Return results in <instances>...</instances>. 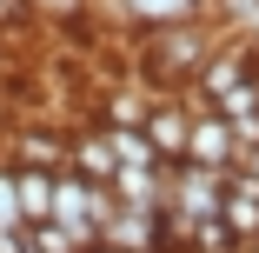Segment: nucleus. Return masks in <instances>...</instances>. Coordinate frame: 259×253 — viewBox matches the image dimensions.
Segmentation results:
<instances>
[{"label": "nucleus", "mask_w": 259, "mask_h": 253, "mask_svg": "<svg viewBox=\"0 0 259 253\" xmlns=\"http://www.w3.org/2000/svg\"><path fill=\"white\" fill-rule=\"evenodd\" d=\"M7 160H27V167H67V133L60 127H20Z\"/></svg>", "instance_id": "nucleus-9"}, {"label": "nucleus", "mask_w": 259, "mask_h": 253, "mask_svg": "<svg viewBox=\"0 0 259 253\" xmlns=\"http://www.w3.org/2000/svg\"><path fill=\"white\" fill-rule=\"evenodd\" d=\"M67 167L107 187V180L120 173V154H113V133L100 127V120H87V127H73V133H67Z\"/></svg>", "instance_id": "nucleus-7"}, {"label": "nucleus", "mask_w": 259, "mask_h": 253, "mask_svg": "<svg viewBox=\"0 0 259 253\" xmlns=\"http://www.w3.org/2000/svg\"><path fill=\"white\" fill-rule=\"evenodd\" d=\"M166 173H173V160H146V167H120L107 187H113V200H120V207L166 213Z\"/></svg>", "instance_id": "nucleus-8"}, {"label": "nucleus", "mask_w": 259, "mask_h": 253, "mask_svg": "<svg viewBox=\"0 0 259 253\" xmlns=\"http://www.w3.org/2000/svg\"><path fill=\"white\" fill-rule=\"evenodd\" d=\"M93 14H107L120 33H146L173 20H213V0H93Z\"/></svg>", "instance_id": "nucleus-3"}, {"label": "nucleus", "mask_w": 259, "mask_h": 253, "mask_svg": "<svg viewBox=\"0 0 259 253\" xmlns=\"http://www.w3.org/2000/svg\"><path fill=\"white\" fill-rule=\"evenodd\" d=\"M0 227H7V233H20V227H27L20 193H14V160H0Z\"/></svg>", "instance_id": "nucleus-13"}, {"label": "nucleus", "mask_w": 259, "mask_h": 253, "mask_svg": "<svg viewBox=\"0 0 259 253\" xmlns=\"http://www.w3.org/2000/svg\"><path fill=\"white\" fill-rule=\"evenodd\" d=\"M20 240H27V253H87L60 220H33V227H20Z\"/></svg>", "instance_id": "nucleus-11"}, {"label": "nucleus", "mask_w": 259, "mask_h": 253, "mask_svg": "<svg viewBox=\"0 0 259 253\" xmlns=\"http://www.w3.org/2000/svg\"><path fill=\"white\" fill-rule=\"evenodd\" d=\"M14 20H27V14H20V0H0V27H14Z\"/></svg>", "instance_id": "nucleus-14"}, {"label": "nucleus", "mask_w": 259, "mask_h": 253, "mask_svg": "<svg viewBox=\"0 0 259 253\" xmlns=\"http://www.w3.org/2000/svg\"><path fill=\"white\" fill-rule=\"evenodd\" d=\"M220 200H226V173L220 167L173 160V173H166V233H186L199 220H220Z\"/></svg>", "instance_id": "nucleus-2"}, {"label": "nucleus", "mask_w": 259, "mask_h": 253, "mask_svg": "<svg viewBox=\"0 0 259 253\" xmlns=\"http://www.w3.org/2000/svg\"><path fill=\"white\" fill-rule=\"evenodd\" d=\"M193 114H199V107H186L180 93H153V107H146V120H140L146 147H153L160 160H186V127H193Z\"/></svg>", "instance_id": "nucleus-4"}, {"label": "nucleus", "mask_w": 259, "mask_h": 253, "mask_svg": "<svg viewBox=\"0 0 259 253\" xmlns=\"http://www.w3.org/2000/svg\"><path fill=\"white\" fill-rule=\"evenodd\" d=\"M20 14L27 20H47V27H73L93 14V0H20Z\"/></svg>", "instance_id": "nucleus-12"}, {"label": "nucleus", "mask_w": 259, "mask_h": 253, "mask_svg": "<svg viewBox=\"0 0 259 253\" xmlns=\"http://www.w3.org/2000/svg\"><path fill=\"white\" fill-rule=\"evenodd\" d=\"M93 253H113V246H93Z\"/></svg>", "instance_id": "nucleus-15"}, {"label": "nucleus", "mask_w": 259, "mask_h": 253, "mask_svg": "<svg viewBox=\"0 0 259 253\" xmlns=\"http://www.w3.org/2000/svg\"><path fill=\"white\" fill-rule=\"evenodd\" d=\"M186 160L193 167H233L239 160V133H233V120L226 114H213V107H199L193 114V127H186Z\"/></svg>", "instance_id": "nucleus-5"}, {"label": "nucleus", "mask_w": 259, "mask_h": 253, "mask_svg": "<svg viewBox=\"0 0 259 253\" xmlns=\"http://www.w3.org/2000/svg\"><path fill=\"white\" fill-rule=\"evenodd\" d=\"M54 173H60V167H27V160H14V193H20L27 227L54 213Z\"/></svg>", "instance_id": "nucleus-10"}, {"label": "nucleus", "mask_w": 259, "mask_h": 253, "mask_svg": "<svg viewBox=\"0 0 259 253\" xmlns=\"http://www.w3.org/2000/svg\"><path fill=\"white\" fill-rule=\"evenodd\" d=\"M220 220L239 246H259V180L246 167H226V200H220Z\"/></svg>", "instance_id": "nucleus-6"}, {"label": "nucleus", "mask_w": 259, "mask_h": 253, "mask_svg": "<svg viewBox=\"0 0 259 253\" xmlns=\"http://www.w3.org/2000/svg\"><path fill=\"white\" fill-rule=\"evenodd\" d=\"M126 40H133L140 80H146L153 93H180V87L206 67V54L220 47V27H213V20H173V27H146V33H126Z\"/></svg>", "instance_id": "nucleus-1"}]
</instances>
